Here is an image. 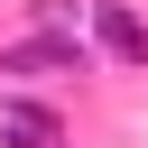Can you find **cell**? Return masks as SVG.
<instances>
[{"label": "cell", "mask_w": 148, "mask_h": 148, "mask_svg": "<svg viewBox=\"0 0 148 148\" xmlns=\"http://www.w3.org/2000/svg\"><path fill=\"white\" fill-rule=\"evenodd\" d=\"M46 65H74V74H83V46H74V37H28V46H9V74H46Z\"/></svg>", "instance_id": "obj_2"}, {"label": "cell", "mask_w": 148, "mask_h": 148, "mask_svg": "<svg viewBox=\"0 0 148 148\" xmlns=\"http://www.w3.org/2000/svg\"><path fill=\"white\" fill-rule=\"evenodd\" d=\"M0 139H9V148H56V120H46L37 102H0Z\"/></svg>", "instance_id": "obj_3"}, {"label": "cell", "mask_w": 148, "mask_h": 148, "mask_svg": "<svg viewBox=\"0 0 148 148\" xmlns=\"http://www.w3.org/2000/svg\"><path fill=\"white\" fill-rule=\"evenodd\" d=\"M92 28H102V46H111V56H130V65L148 56V28H139L120 0H102V9H92Z\"/></svg>", "instance_id": "obj_1"}]
</instances>
